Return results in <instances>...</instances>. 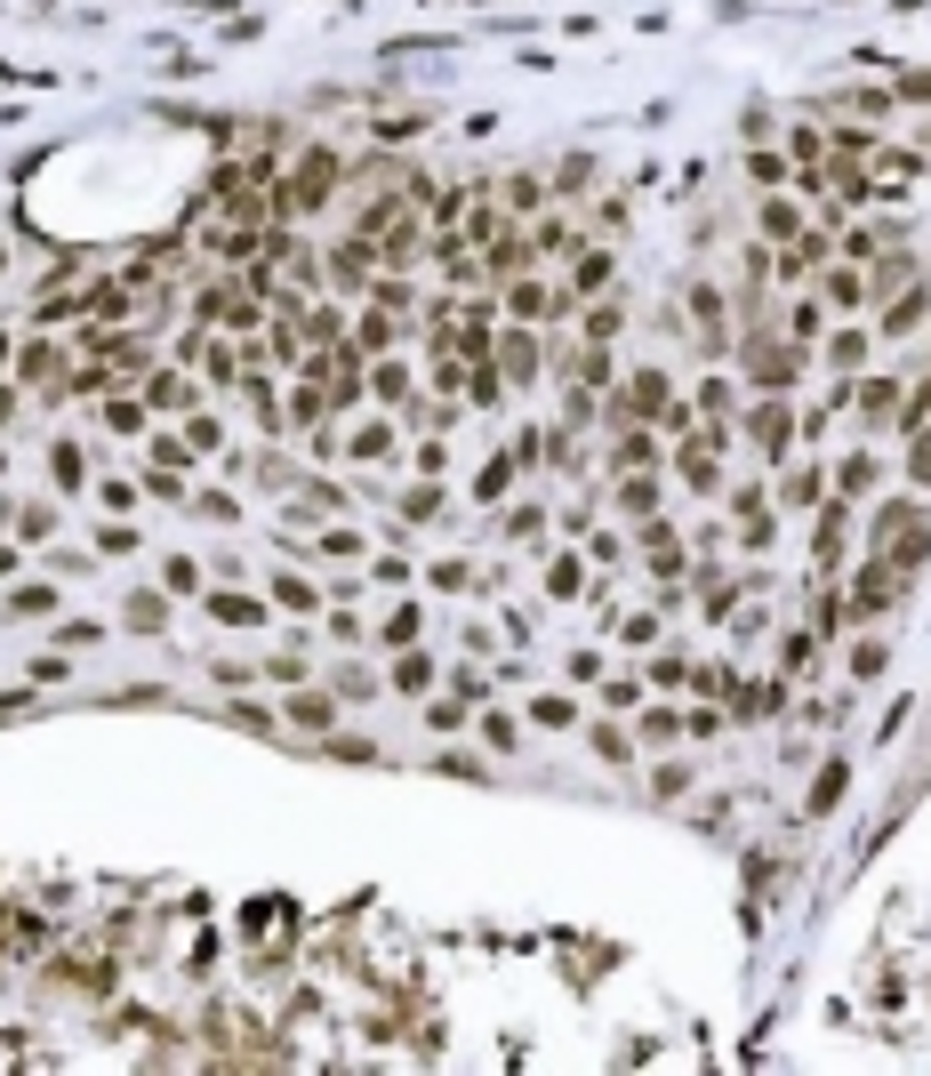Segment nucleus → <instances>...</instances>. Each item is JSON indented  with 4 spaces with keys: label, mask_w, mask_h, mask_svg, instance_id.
Wrapping results in <instances>:
<instances>
[{
    "label": "nucleus",
    "mask_w": 931,
    "mask_h": 1076,
    "mask_svg": "<svg viewBox=\"0 0 931 1076\" xmlns=\"http://www.w3.org/2000/svg\"><path fill=\"white\" fill-rule=\"evenodd\" d=\"M907 523H916V499H883V506H876V523H867V530H876V554L892 547V538H899Z\"/></svg>",
    "instance_id": "f8f14e48"
},
{
    "label": "nucleus",
    "mask_w": 931,
    "mask_h": 1076,
    "mask_svg": "<svg viewBox=\"0 0 931 1076\" xmlns=\"http://www.w3.org/2000/svg\"><path fill=\"white\" fill-rule=\"evenodd\" d=\"M675 731H682L675 708H643V739H675Z\"/></svg>",
    "instance_id": "49530a36"
},
{
    "label": "nucleus",
    "mask_w": 931,
    "mask_h": 1076,
    "mask_svg": "<svg viewBox=\"0 0 931 1076\" xmlns=\"http://www.w3.org/2000/svg\"><path fill=\"white\" fill-rule=\"evenodd\" d=\"M369 395H378L386 410H410V370L394 354H378V362H369Z\"/></svg>",
    "instance_id": "423d86ee"
},
{
    "label": "nucleus",
    "mask_w": 931,
    "mask_h": 1076,
    "mask_svg": "<svg viewBox=\"0 0 931 1076\" xmlns=\"http://www.w3.org/2000/svg\"><path fill=\"white\" fill-rule=\"evenodd\" d=\"M651 788H658V796H667V803H675L682 788H691V772H675V763H658V779H651Z\"/></svg>",
    "instance_id": "13d9d810"
},
{
    "label": "nucleus",
    "mask_w": 931,
    "mask_h": 1076,
    "mask_svg": "<svg viewBox=\"0 0 931 1076\" xmlns=\"http://www.w3.org/2000/svg\"><path fill=\"white\" fill-rule=\"evenodd\" d=\"M161 618H169V603L137 587V595H129V627H137V635H161Z\"/></svg>",
    "instance_id": "393cba45"
},
{
    "label": "nucleus",
    "mask_w": 931,
    "mask_h": 1076,
    "mask_svg": "<svg viewBox=\"0 0 931 1076\" xmlns=\"http://www.w3.org/2000/svg\"><path fill=\"white\" fill-rule=\"evenodd\" d=\"M210 618H225V627H265V611L250 595H210Z\"/></svg>",
    "instance_id": "a211bd4d"
},
{
    "label": "nucleus",
    "mask_w": 931,
    "mask_h": 1076,
    "mask_svg": "<svg viewBox=\"0 0 931 1076\" xmlns=\"http://www.w3.org/2000/svg\"><path fill=\"white\" fill-rule=\"evenodd\" d=\"M161 578H169V595H193V587H201V571H193V563H185V554H177V563H169V571H161Z\"/></svg>",
    "instance_id": "4d7b16f0"
},
{
    "label": "nucleus",
    "mask_w": 931,
    "mask_h": 1076,
    "mask_svg": "<svg viewBox=\"0 0 931 1076\" xmlns=\"http://www.w3.org/2000/svg\"><path fill=\"white\" fill-rule=\"evenodd\" d=\"M506 530H514V538H538L546 523H538V506H514V514H506Z\"/></svg>",
    "instance_id": "680f3d73"
},
{
    "label": "nucleus",
    "mask_w": 931,
    "mask_h": 1076,
    "mask_svg": "<svg viewBox=\"0 0 931 1076\" xmlns=\"http://www.w3.org/2000/svg\"><path fill=\"white\" fill-rule=\"evenodd\" d=\"M643 547H651V571H658V578H675V563H682V547H675V530L658 523V514H643Z\"/></svg>",
    "instance_id": "9d476101"
},
{
    "label": "nucleus",
    "mask_w": 931,
    "mask_h": 1076,
    "mask_svg": "<svg viewBox=\"0 0 931 1076\" xmlns=\"http://www.w3.org/2000/svg\"><path fill=\"white\" fill-rule=\"evenodd\" d=\"M16 378H25V386H49V378H56V346H25V354H16Z\"/></svg>",
    "instance_id": "5701e85b"
},
{
    "label": "nucleus",
    "mask_w": 931,
    "mask_h": 1076,
    "mask_svg": "<svg viewBox=\"0 0 931 1076\" xmlns=\"http://www.w3.org/2000/svg\"><path fill=\"white\" fill-rule=\"evenodd\" d=\"M523 265H530V241H514V234L490 241V274H523Z\"/></svg>",
    "instance_id": "2f4dec72"
},
{
    "label": "nucleus",
    "mask_w": 931,
    "mask_h": 1076,
    "mask_svg": "<svg viewBox=\"0 0 931 1076\" xmlns=\"http://www.w3.org/2000/svg\"><path fill=\"white\" fill-rule=\"evenodd\" d=\"M298 322H305V338H314V346H338V338H345V329H338V305H305Z\"/></svg>",
    "instance_id": "bb28decb"
},
{
    "label": "nucleus",
    "mask_w": 931,
    "mask_h": 1076,
    "mask_svg": "<svg viewBox=\"0 0 931 1076\" xmlns=\"http://www.w3.org/2000/svg\"><path fill=\"white\" fill-rule=\"evenodd\" d=\"M9 530L16 538H49L56 530V506H9Z\"/></svg>",
    "instance_id": "a878e982"
},
{
    "label": "nucleus",
    "mask_w": 931,
    "mask_h": 1076,
    "mask_svg": "<svg viewBox=\"0 0 931 1076\" xmlns=\"http://www.w3.org/2000/svg\"><path fill=\"white\" fill-rule=\"evenodd\" d=\"M651 459H658V442H651V434H643V426H627V442H618V450H611V466H618V474H643Z\"/></svg>",
    "instance_id": "ddd939ff"
},
{
    "label": "nucleus",
    "mask_w": 931,
    "mask_h": 1076,
    "mask_svg": "<svg viewBox=\"0 0 931 1076\" xmlns=\"http://www.w3.org/2000/svg\"><path fill=\"white\" fill-rule=\"evenodd\" d=\"M859 410H867V418H892V410H899V378H867L859 386Z\"/></svg>",
    "instance_id": "412c9836"
},
{
    "label": "nucleus",
    "mask_w": 931,
    "mask_h": 1076,
    "mask_svg": "<svg viewBox=\"0 0 931 1076\" xmlns=\"http://www.w3.org/2000/svg\"><path fill=\"white\" fill-rule=\"evenodd\" d=\"M426 675H433L426 651H402V659H394V683H410V691H426Z\"/></svg>",
    "instance_id": "a18cd8bd"
},
{
    "label": "nucleus",
    "mask_w": 931,
    "mask_h": 1076,
    "mask_svg": "<svg viewBox=\"0 0 931 1076\" xmlns=\"http://www.w3.org/2000/svg\"><path fill=\"white\" fill-rule=\"evenodd\" d=\"M506 305H514V322H538V314H554V298H546L538 281H514V289H506Z\"/></svg>",
    "instance_id": "aec40b11"
},
{
    "label": "nucleus",
    "mask_w": 931,
    "mask_h": 1076,
    "mask_svg": "<svg viewBox=\"0 0 931 1076\" xmlns=\"http://www.w3.org/2000/svg\"><path fill=\"white\" fill-rule=\"evenodd\" d=\"M699 410H707V418H731V395H722V378L699 386Z\"/></svg>",
    "instance_id": "5fc2aeb1"
},
{
    "label": "nucleus",
    "mask_w": 931,
    "mask_h": 1076,
    "mask_svg": "<svg viewBox=\"0 0 931 1076\" xmlns=\"http://www.w3.org/2000/svg\"><path fill=\"white\" fill-rule=\"evenodd\" d=\"M618 506H627V514H651V506H658V483H643V474H627V483H618Z\"/></svg>",
    "instance_id": "72a5a7b5"
},
{
    "label": "nucleus",
    "mask_w": 931,
    "mask_h": 1076,
    "mask_svg": "<svg viewBox=\"0 0 931 1076\" xmlns=\"http://www.w3.org/2000/svg\"><path fill=\"white\" fill-rule=\"evenodd\" d=\"M369 234H354V241H338V250H329V281L338 289H369Z\"/></svg>",
    "instance_id": "20e7f679"
},
{
    "label": "nucleus",
    "mask_w": 931,
    "mask_h": 1076,
    "mask_svg": "<svg viewBox=\"0 0 931 1076\" xmlns=\"http://www.w3.org/2000/svg\"><path fill=\"white\" fill-rule=\"evenodd\" d=\"M530 715H538V723H546V731H563V723H570L578 708H570V699H563V691H546V699H530Z\"/></svg>",
    "instance_id": "4c0bfd02"
},
{
    "label": "nucleus",
    "mask_w": 931,
    "mask_h": 1076,
    "mask_svg": "<svg viewBox=\"0 0 931 1076\" xmlns=\"http://www.w3.org/2000/svg\"><path fill=\"white\" fill-rule=\"evenodd\" d=\"M274 595H281L289 611H314V587H305V578H274Z\"/></svg>",
    "instance_id": "3c124183"
},
{
    "label": "nucleus",
    "mask_w": 931,
    "mask_h": 1076,
    "mask_svg": "<svg viewBox=\"0 0 931 1076\" xmlns=\"http://www.w3.org/2000/svg\"><path fill=\"white\" fill-rule=\"evenodd\" d=\"M354 459H394V426H362L354 434Z\"/></svg>",
    "instance_id": "e433bc0d"
},
{
    "label": "nucleus",
    "mask_w": 931,
    "mask_h": 1076,
    "mask_svg": "<svg viewBox=\"0 0 931 1076\" xmlns=\"http://www.w3.org/2000/svg\"><path fill=\"white\" fill-rule=\"evenodd\" d=\"M433 514H442V490H433V483H418V490L402 499V523H433Z\"/></svg>",
    "instance_id": "f704fd0d"
},
{
    "label": "nucleus",
    "mask_w": 931,
    "mask_h": 1076,
    "mask_svg": "<svg viewBox=\"0 0 931 1076\" xmlns=\"http://www.w3.org/2000/svg\"><path fill=\"white\" fill-rule=\"evenodd\" d=\"M546 587H554V595H578V563H570V554H563V563L546 571Z\"/></svg>",
    "instance_id": "e2e57ef3"
},
{
    "label": "nucleus",
    "mask_w": 931,
    "mask_h": 1076,
    "mask_svg": "<svg viewBox=\"0 0 931 1076\" xmlns=\"http://www.w3.org/2000/svg\"><path fill=\"white\" fill-rule=\"evenodd\" d=\"M144 402L153 410H193V378H185V370H161V378H144Z\"/></svg>",
    "instance_id": "1a4fd4ad"
},
{
    "label": "nucleus",
    "mask_w": 931,
    "mask_h": 1076,
    "mask_svg": "<svg viewBox=\"0 0 931 1076\" xmlns=\"http://www.w3.org/2000/svg\"><path fill=\"white\" fill-rule=\"evenodd\" d=\"M747 434H755V450H763V459H779V466H788V434H795L788 395H763V402L747 410Z\"/></svg>",
    "instance_id": "f03ea898"
},
{
    "label": "nucleus",
    "mask_w": 931,
    "mask_h": 1076,
    "mask_svg": "<svg viewBox=\"0 0 931 1076\" xmlns=\"http://www.w3.org/2000/svg\"><path fill=\"white\" fill-rule=\"evenodd\" d=\"M611 265H618L611 250H578V274H570V289H578V298H594V289L611 281Z\"/></svg>",
    "instance_id": "4468645a"
},
{
    "label": "nucleus",
    "mask_w": 931,
    "mask_h": 1076,
    "mask_svg": "<svg viewBox=\"0 0 931 1076\" xmlns=\"http://www.w3.org/2000/svg\"><path fill=\"white\" fill-rule=\"evenodd\" d=\"M594 748H603V763H627V731H611V723H603V731H594Z\"/></svg>",
    "instance_id": "052dcab7"
},
{
    "label": "nucleus",
    "mask_w": 931,
    "mask_h": 1076,
    "mask_svg": "<svg viewBox=\"0 0 931 1076\" xmlns=\"http://www.w3.org/2000/svg\"><path fill=\"white\" fill-rule=\"evenodd\" d=\"M667 402H675V395H667V370H658V362L634 370L627 395H618V410H627V418H667Z\"/></svg>",
    "instance_id": "7ed1b4c3"
},
{
    "label": "nucleus",
    "mask_w": 931,
    "mask_h": 1076,
    "mask_svg": "<svg viewBox=\"0 0 931 1076\" xmlns=\"http://www.w3.org/2000/svg\"><path fill=\"white\" fill-rule=\"evenodd\" d=\"M892 603H899V571H892V563H883V554H876V563L859 571V587L843 595V618H859V627H867V618H883Z\"/></svg>",
    "instance_id": "f257e3e1"
},
{
    "label": "nucleus",
    "mask_w": 931,
    "mask_h": 1076,
    "mask_svg": "<svg viewBox=\"0 0 931 1076\" xmlns=\"http://www.w3.org/2000/svg\"><path fill=\"white\" fill-rule=\"evenodd\" d=\"M153 466H193V442H185V434H153Z\"/></svg>",
    "instance_id": "473e14b6"
},
{
    "label": "nucleus",
    "mask_w": 931,
    "mask_h": 1076,
    "mask_svg": "<svg viewBox=\"0 0 931 1076\" xmlns=\"http://www.w3.org/2000/svg\"><path fill=\"white\" fill-rule=\"evenodd\" d=\"M185 442H193V459H210V450H225V426L210 410H185Z\"/></svg>",
    "instance_id": "dca6fc26"
},
{
    "label": "nucleus",
    "mask_w": 931,
    "mask_h": 1076,
    "mask_svg": "<svg viewBox=\"0 0 931 1076\" xmlns=\"http://www.w3.org/2000/svg\"><path fill=\"white\" fill-rule=\"evenodd\" d=\"M506 201H514V210H538V201H546V185H538V177H506Z\"/></svg>",
    "instance_id": "de8ad7c7"
},
{
    "label": "nucleus",
    "mask_w": 931,
    "mask_h": 1076,
    "mask_svg": "<svg viewBox=\"0 0 931 1076\" xmlns=\"http://www.w3.org/2000/svg\"><path fill=\"white\" fill-rule=\"evenodd\" d=\"M827 298H835V305H859V298H867V274H859V265H835V274H827Z\"/></svg>",
    "instance_id": "c85d7f7f"
},
{
    "label": "nucleus",
    "mask_w": 931,
    "mask_h": 1076,
    "mask_svg": "<svg viewBox=\"0 0 931 1076\" xmlns=\"http://www.w3.org/2000/svg\"><path fill=\"white\" fill-rule=\"evenodd\" d=\"M827 362H835V370H859V362H867V338H859V329H843V338L827 346Z\"/></svg>",
    "instance_id": "58836bf2"
},
{
    "label": "nucleus",
    "mask_w": 931,
    "mask_h": 1076,
    "mask_svg": "<svg viewBox=\"0 0 931 1076\" xmlns=\"http://www.w3.org/2000/svg\"><path fill=\"white\" fill-rule=\"evenodd\" d=\"M433 587H450V595H466V587H482V578H474L466 563H442V571H433Z\"/></svg>",
    "instance_id": "603ef678"
},
{
    "label": "nucleus",
    "mask_w": 931,
    "mask_h": 1076,
    "mask_svg": "<svg viewBox=\"0 0 931 1076\" xmlns=\"http://www.w3.org/2000/svg\"><path fill=\"white\" fill-rule=\"evenodd\" d=\"M506 378H514V386H530V378H538V338H523V329L506 338Z\"/></svg>",
    "instance_id": "6ab92c4d"
},
{
    "label": "nucleus",
    "mask_w": 931,
    "mask_h": 1076,
    "mask_svg": "<svg viewBox=\"0 0 931 1076\" xmlns=\"http://www.w3.org/2000/svg\"><path fill=\"white\" fill-rule=\"evenodd\" d=\"M49 474H56V490H80V483H89V459H80V442H56V450H49Z\"/></svg>",
    "instance_id": "2eb2a0df"
},
{
    "label": "nucleus",
    "mask_w": 931,
    "mask_h": 1076,
    "mask_svg": "<svg viewBox=\"0 0 931 1076\" xmlns=\"http://www.w3.org/2000/svg\"><path fill=\"white\" fill-rule=\"evenodd\" d=\"M281 715L298 723V731H329V723H338V699H329V691H298Z\"/></svg>",
    "instance_id": "6e6552de"
},
{
    "label": "nucleus",
    "mask_w": 931,
    "mask_h": 1076,
    "mask_svg": "<svg viewBox=\"0 0 931 1076\" xmlns=\"http://www.w3.org/2000/svg\"><path fill=\"white\" fill-rule=\"evenodd\" d=\"M265 675H274V683H298L305 659H298V651H274V659H265Z\"/></svg>",
    "instance_id": "6e6d98bb"
},
{
    "label": "nucleus",
    "mask_w": 931,
    "mask_h": 1076,
    "mask_svg": "<svg viewBox=\"0 0 931 1076\" xmlns=\"http://www.w3.org/2000/svg\"><path fill=\"white\" fill-rule=\"evenodd\" d=\"M369 305H386V314H410V281H402V274H378V281H369Z\"/></svg>",
    "instance_id": "c756f323"
},
{
    "label": "nucleus",
    "mask_w": 931,
    "mask_h": 1076,
    "mask_svg": "<svg viewBox=\"0 0 931 1076\" xmlns=\"http://www.w3.org/2000/svg\"><path fill=\"white\" fill-rule=\"evenodd\" d=\"M715 450H722V434H699V442H682V483H691V490H715Z\"/></svg>",
    "instance_id": "0eeeda50"
},
{
    "label": "nucleus",
    "mask_w": 931,
    "mask_h": 1076,
    "mask_svg": "<svg viewBox=\"0 0 931 1076\" xmlns=\"http://www.w3.org/2000/svg\"><path fill=\"white\" fill-rule=\"evenodd\" d=\"M410 635H418V611H410V603H402L394 618H386V643H394V651H402V643H410Z\"/></svg>",
    "instance_id": "864d4df0"
},
{
    "label": "nucleus",
    "mask_w": 931,
    "mask_h": 1076,
    "mask_svg": "<svg viewBox=\"0 0 931 1076\" xmlns=\"http://www.w3.org/2000/svg\"><path fill=\"white\" fill-rule=\"evenodd\" d=\"M193 514H201V523H234V514H241V506H234V499H225V490H201V506H193Z\"/></svg>",
    "instance_id": "09e8293b"
},
{
    "label": "nucleus",
    "mask_w": 931,
    "mask_h": 1076,
    "mask_svg": "<svg viewBox=\"0 0 931 1076\" xmlns=\"http://www.w3.org/2000/svg\"><path fill=\"white\" fill-rule=\"evenodd\" d=\"M426 723H433V731H458V723H466V699H458V691H450V699H433Z\"/></svg>",
    "instance_id": "79ce46f5"
},
{
    "label": "nucleus",
    "mask_w": 931,
    "mask_h": 1076,
    "mask_svg": "<svg viewBox=\"0 0 931 1076\" xmlns=\"http://www.w3.org/2000/svg\"><path fill=\"white\" fill-rule=\"evenodd\" d=\"M402 329H410L402 314H386V305H369V314H362V329H354V346H362L369 362H378V354H394V338H402Z\"/></svg>",
    "instance_id": "39448f33"
},
{
    "label": "nucleus",
    "mask_w": 931,
    "mask_h": 1076,
    "mask_svg": "<svg viewBox=\"0 0 931 1076\" xmlns=\"http://www.w3.org/2000/svg\"><path fill=\"white\" fill-rule=\"evenodd\" d=\"M923 314H931V298H923V289H916V298H892V314H883V338H916Z\"/></svg>",
    "instance_id": "9b49d317"
},
{
    "label": "nucleus",
    "mask_w": 931,
    "mask_h": 1076,
    "mask_svg": "<svg viewBox=\"0 0 931 1076\" xmlns=\"http://www.w3.org/2000/svg\"><path fill=\"white\" fill-rule=\"evenodd\" d=\"M56 643H65V651H89V643H105V627H97V618H73V627H56Z\"/></svg>",
    "instance_id": "a19ab883"
},
{
    "label": "nucleus",
    "mask_w": 931,
    "mask_h": 1076,
    "mask_svg": "<svg viewBox=\"0 0 931 1076\" xmlns=\"http://www.w3.org/2000/svg\"><path fill=\"white\" fill-rule=\"evenodd\" d=\"M812 499H819V466H795V474H788V506L803 514Z\"/></svg>",
    "instance_id": "ea45409f"
},
{
    "label": "nucleus",
    "mask_w": 931,
    "mask_h": 1076,
    "mask_svg": "<svg viewBox=\"0 0 931 1076\" xmlns=\"http://www.w3.org/2000/svg\"><path fill=\"white\" fill-rule=\"evenodd\" d=\"M788 329H795V338H803V346H812V338H819V329H827V314H819V298H803V305H795V322H788Z\"/></svg>",
    "instance_id": "c03bdc74"
},
{
    "label": "nucleus",
    "mask_w": 931,
    "mask_h": 1076,
    "mask_svg": "<svg viewBox=\"0 0 931 1076\" xmlns=\"http://www.w3.org/2000/svg\"><path fill=\"white\" fill-rule=\"evenodd\" d=\"M105 426L113 434H144V402H105Z\"/></svg>",
    "instance_id": "37998d69"
},
{
    "label": "nucleus",
    "mask_w": 931,
    "mask_h": 1076,
    "mask_svg": "<svg viewBox=\"0 0 931 1076\" xmlns=\"http://www.w3.org/2000/svg\"><path fill=\"white\" fill-rule=\"evenodd\" d=\"M843 772H852V763H819V788H812V812H835V796H843Z\"/></svg>",
    "instance_id": "cd10ccee"
},
{
    "label": "nucleus",
    "mask_w": 931,
    "mask_h": 1076,
    "mask_svg": "<svg viewBox=\"0 0 931 1076\" xmlns=\"http://www.w3.org/2000/svg\"><path fill=\"white\" fill-rule=\"evenodd\" d=\"M763 234H771V241H795V234H803V217L788 210V201H763Z\"/></svg>",
    "instance_id": "7c9ffc66"
},
{
    "label": "nucleus",
    "mask_w": 931,
    "mask_h": 1076,
    "mask_svg": "<svg viewBox=\"0 0 931 1076\" xmlns=\"http://www.w3.org/2000/svg\"><path fill=\"white\" fill-rule=\"evenodd\" d=\"M618 329H627V305H618V298H603V305L587 314V338H594V346H611Z\"/></svg>",
    "instance_id": "b1692460"
},
{
    "label": "nucleus",
    "mask_w": 931,
    "mask_h": 1076,
    "mask_svg": "<svg viewBox=\"0 0 931 1076\" xmlns=\"http://www.w3.org/2000/svg\"><path fill=\"white\" fill-rule=\"evenodd\" d=\"M386 265H394V274H410V265H418V225H386Z\"/></svg>",
    "instance_id": "f3484780"
},
{
    "label": "nucleus",
    "mask_w": 931,
    "mask_h": 1076,
    "mask_svg": "<svg viewBox=\"0 0 931 1076\" xmlns=\"http://www.w3.org/2000/svg\"><path fill=\"white\" fill-rule=\"evenodd\" d=\"M907 474H916V483H923V490H931V426H923V434H916V450H907Z\"/></svg>",
    "instance_id": "8fccbe9b"
},
{
    "label": "nucleus",
    "mask_w": 931,
    "mask_h": 1076,
    "mask_svg": "<svg viewBox=\"0 0 931 1076\" xmlns=\"http://www.w3.org/2000/svg\"><path fill=\"white\" fill-rule=\"evenodd\" d=\"M835 483H843V499H859V490H876V459H867V450H852V459L835 466Z\"/></svg>",
    "instance_id": "4be33fe9"
},
{
    "label": "nucleus",
    "mask_w": 931,
    "mask_h": 1076,
    "mask_svg": "<svg viewBox=\"0 0 931 1076\" xmlns=\"http://www.w3.org/2000/svg\"><path fill=\"white\" fill-rule=\"evenodd\" d=\"M852 675H883V643H859L852 651Z\"/></svg>",
    "instance_id": "0e129e2a"
},
{
    "label": "nucleus",
    "mask_w": 931,
    "mask_h": 1076,
    "mask_svg": "<svg viewBox=\"0 0 931 1076\" xmlns=\"http://www.w3.org/2000/svg\"><path fill=\"white\" fill-rule=\"evenodd\" d=\"M9 611H25V618H49V611H56V587H16V595H9Z\"/></svg>",
    "instance_id": "c9c22d12"
},
{
    "label": "nucleus",
    "mask_w": 931,
    "mask_h": 1076,
    "mask_svg": "<svg viewBox=\"0 0 931 1076\" xmlns=\"http://www.w3.org/2000/svg\"><path fill=\"white\" fill-rule=\"evenodd\" d=\"M234 723H241V731H274V715L250 708V699H234Z\"/></svg>",
    "instance_id": "bf43d9fd"
}]
</instances>
